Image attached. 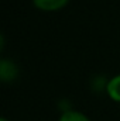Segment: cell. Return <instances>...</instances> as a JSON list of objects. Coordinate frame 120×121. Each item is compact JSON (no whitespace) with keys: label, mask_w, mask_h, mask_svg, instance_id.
Segmentation results:
<instances>
[{"label":"cell","mask_w":120,"mask_h":121,"mask_svg":"<svg viewBox=\"0 0 120 121\" xmlns=\"http://www.w3.org/2000/svg\"><path fill=\"white\" fill-rule=\"evenodd\" d=\"M106 89H107L109 96H110L115 101H120V75H117L116 78H113V79L107 83Z\"/></svg>","instance_id":"3957f363"},{"label":"cell","mask_w":120,"mask_h":121,"mask_svg":"<svg viewBox=\"0 0 120 121\" xmlns=\"http://www.w3.org/2000/svg\"><path fill=\"white\" fill-rule=\"evenodd\" d=\"M17 66L9 59L0 60V79L3 82H11L17 78Z\"/></svg>","instance_id":"6da1fadb"},{"label":"cell","mask_w":120,"mask_h":121,"mask_svg":"<svg viewBox=\"0 0 120 121\" xmlns=\"http://www.w3.org/2000/svg\"><path fill=\"white\" fill-rule=\"evenodd\" d=\"M60 121H89L83 114L78 113V111H65L62 114Z\"/></svg>","instance_id":"277c9868"},{"label":"cell","mask_w":120,"mask_h":121,"mask_svg":"<svg viewBox=\"0 0 120 121\" xmlns=\"http://www.w3.org/2000/svg\"><path fill=\"white\" fill-rule=\"evenodd\" d=\"M0 121H7L6 118H0Z\"/></svg>","instance_id":"5b68a950"},{"label":"cell","mask_w":120,"mask_h":121,"mask_svg":"<svg viewBox=\"0 0 120 121\" xmlns=\"http://www.w3.org/2000/svg\"><path fill=\"white\" fill-rule=\"evenodd\" d=\"M32 1L40 10H45V11L58 10L68 3V0H32Z\"/></svg>","instance_id":"7a4b0ae2"}]
</instances>
